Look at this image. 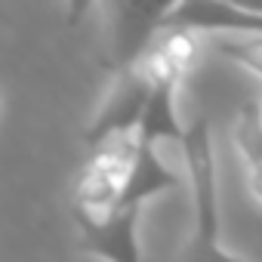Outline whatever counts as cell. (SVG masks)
I'll return each mask as SVG.
<instances>
[{"mask_svg":"<svg viewBox=\"0 0 262 262\" xmlns=\"http://www.w3.org/2000/svg\"><path fill=\"white\" fill-rule=\"evenodd\" d=\"M142 204H114L102 213L74 204V222L80 228L77 247L90 256L111 259V262H136V225H139Z\"/></svg>","mask_w":262,"mask_h":262,"instance_id":"obj_4","label":"cell"},{"mask_svg":"<svg viewBox=\"0 0 262 262\" xmlns=\"http://www.w3.org/2000/svg\"><path fill=\"white\" fill-rule=\"evenodd\" d=\"M164 28H191L213 34H262V13L228 4V0H179L167 13Z\"/></svg>","mask_w":262,"mask_h":262,"instance_id":"obj_5","label":"cell"},{"mask_svg":"<svg viewBox=\"0 0 262 262\" xmlns=\"http://www.w3.org/2000/svg\"><path fill=\"white\" fill-rule=\"evenodd\" d=\"M250 191L262 201V164H256V167H250Z\"/></svg>","mask_w":262,"mask_h":262,"instance_id":"obj_12","label":"cell"},{"mask_svg":"<svg viewBox=\"0 0 262 262\" xmlns=\"http://www.w3.org/2000/svg\"><path fill=\"white\" fill-rule=\"evenodd\" d=\"M228 4H237V7H247V10L262 13V0H228Z\"/></svg>","mask_w":262,"mask_h":262,"instance_id":"obj_13","label":"cell"},{"mask_svg":"<svg viewBox=\"0 0 262 262\" xmlns=\"http://www.w3.org/2000/svg\"><path fill=\"white\" fill-rule=\"evenodd\" d=\"M151 86H155V80H151V74L145 71L142 62L129 65V68H120L117 77H114L111 93L105 96L102 108L96 111L93 123L86 126L83 142L90 148H102L114 136L136 133L139 117L145 111V102L151 96Z\"/></svg>","mask_w":262,"mask_h":262,"instance_id":"obj_3","label":"cell"},{"mask_svg":"<svg viewBox=\"0 0 262 262\" xmlns=\"http://www.w3.org/2000/svg\"><path fill=\"white\" fill-rule=\"evenodd\" d=\"M234 142L250 167L262 164V105L259 102H244L237 108Z\"/></svg>","mask_w":262,"mask_h":262,"instance_id":"obj_9","label":"cell"},{"mask_svg":"<svg viewBox=\"0 0 262 262\" xmlns=\"http://www.w3.org/2000/svg\"><path fill=\"white\" fill-rule=\"evenodd\" d=\"M179 151L188 167V185H191V204H194V234L185 259H231L219 247V191H216V164H213V142H210V120L198 117L191 126H185V136L179 142Z\"/></svg>","mask_w":262,"mask_h":262,"instance_id":"obj_1","label":"cell"},{"mask_svg":"<svg viewBox=\"0 0 262 262\" xmlns=\"http://www.w3.org/2000/svg\"><path fill=\"white\" fill-rule=\"evenodd\" d=\"M179 0H102L105 10V68L120 71L145 59L164 31L167 13Z\"/></svg>","mask_w":262,"mask_h":262,"instance_id":"obj_2","label":"cell"},{"mask_svg":"<svg viewBox=\"0 0 262 262\" xmlns=\"http://www.w3.org/2000/svg\"><path fill=\"white\" fill-rule=\"evenodd\" d=\"M126 167H129V158H126V164H120L111 155L96 158L77 179V204L86 207V210H96V213L114 207L117 198H120L123 179H126Z\"/></svg>","mask_w":262,"mask_h":262,"instance_id":"obj_8","label":"cell"},{"mask_svg":"<svg viewBox=\"0 0 262 262\" xmlns=\"http://www.w3.org/2000/svg\"><path fill=\"white\" fill-rule=\"evenodd\" d=\"M179 185L182 179L161 161L158 148L133 142V155H129V167H126V179H123L117 204H145L148 198H158Z\"/></svg>","mask_w":262,"mask_h":262,"instance_id":"obj_7","label":"cell"},{"mask_svg":"<svg viewBox=\"0 0 262 262\" xmlns=\"http://www.w3.org/2000/svg\"><path fill=\"white\" fill-rule=\"evenodd\" d=\"M176 83H179V77L155 80L151 96L145 102V111L139 117V126L133 133L136 145L158 148L161 142H176V145L182 142L185 126L179 123V114H176Z\"/></svg>","mask_w":262,"mask_h":262,"instance_id":"obj_6","label":"cell"},{"mask_svg":"<svg viewBox=\"0 0 262 262\" xmlns=\"http://www.w3.org/2000/svg\"><path fill=\"white\" fill-rule=\"evenodd\" d=\"M93 4H96V0H65V22H68V28L80 25Z\"/></svg>","mask_w":262,"mask_h":262,"instance_id":"obj_11","label":"cell"},{"mask_svg":"<svg viewBox=\"0 0 262 262\" xmlns=\"http://www.w3.org/2000/svg\"><path fill=\"white\" fill-rule=\"evenodd\" d=\"M213 50L225 59H231L234 65L253 71L262 77V34H234L225 31L219 34V40H213Z\"/></svg>","mask_w":262,"mask_h":262,"instance_id":"obj_10","label":"cell"}]
</instances>
